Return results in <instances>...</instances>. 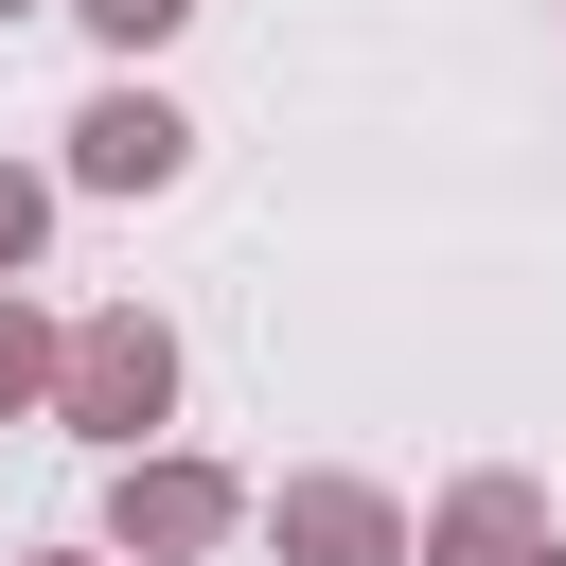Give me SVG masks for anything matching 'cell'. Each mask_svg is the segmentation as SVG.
<instances>
[{
    "label": "cell",
    "mask_w": 566,
    "mask_h": 566,
    "mask_svg": "<svg viewBox=\"0 0 566 566\" xmlns=\"http://www.w3.org/2000/svg\"><path fill=\"white\" fill-rule=\"evenodd\" d=\"M53 424L106 442V460H159V424H177V318L159 301H88L71 354H53Z\"/></svg>",
    "instance_id": "6da1fadb"
},
{
    "label": "cell",
    "mask_w": 566,
    "mask_h": 566,
    "mask_svg": "<svg viewBox=\"0 0 566 566\" xmlns=\"http://www.w3.org/2000/svg\"><path fill=\"white\" fill-rule=\"evenodd\" d=\"M248 531V478L230 460H195V442H159V460H106V566H212Z\"/></svg>",
    "instance_id": "7a4b0ae2"
},
{
    "label": "cell",
    "mask_w": 566,
    "mask_h": 566,
    "mask_svg": "<svg viewBox=\"0 0 566 566\" xmlns=\"http://www.w3.org/2000/svg\"><path fill=\"white\" fill-rule=\"evenodd\" d=\"M248 531H265L283 566H407V531H424V513H407L389 478H354V460H301V478H265V495H248Z\"/></svg>",
    "instance_id": "3957f363"
},
{
    "label": "cell",
    "mask_w": 566,
    "mask_h": 566,
    "mask_svg": "<svg viewBox=\"0 0 566 566\" xmlns=\"http://www.w3.org/2000/svg\"><path fill=\"white\" fill-rule=\"evenodd\" d=\"M177 177H195V106H177V88H142V71H106V88L71 106L53 195H177Z\"/></svg>",
    "instance_id": "277c9868"
},
{
    "label": "cell",
    "mask_w": 566,
    "mask_h": 566,
    "mask_svg": "<svg viewBox=\"0 0 566 566\" xmlns=\"http://www.w3.org/2000/svg\"><path fill=\"white\" fill-rule=\"evenodd\" d=\"M531 548H548V495H531L513 460L442 478V495H424V531H407V566H531Z\"/></svg>",
    "instance_id": "5b68a950"
},
{
    "label": "cell",
    "mask_w": 566,
    "mask_h": 566,
    "mask_svg": "<svg viewBox=\"0 0 566 566\" xmlns=\"http://www.w3.org/2000/svg\"><path fill=\"white\" fill-rule=\"evenodd\" d=\"M53 354H71V318L35 283H0V424H53Z\"/></svg>",
    "instance_id": "8992f818"
},
{
    "label": "cell",
    "mask_w": 566,
    "mask_h": 566,
    "mask_svg": "<svg viewBox=\"0 0 566 566\" xmlns=\"http://www.w3.org/2000/svg\"><path fill=\"white\" fill-rule=\"evenodd\" d=\"M53 248V159H0V283H35Z\"/></svg>",
    "instance_id": "52a82bcc"
},
{
    "label": "cell",
    "mask_w": 566,
    "mask_h": 566,
    "mask_svg": "<svg viewBox=\"0 0 566 566\" xmlns=\"http://www.w3.org/2000/svg\"><path fill=\"white\" fill-rule=\"evenodd\" d=\"M71 18H88V35H106V53H124V71H142V53H177V35H195V0H71Z\"/></svg>",
    "instance_id": "ba28073f"
},
{
    "label": "cell",
    "mask_w": 566,
    "mask_h": 566,
    "mask_svg": "<svg viewBox=\"0 0 566 566\" xmlns=\"http://www.w3.org/2000/svg\"><path fill=\"white\" fill-rule=\"evenodd\" d=\"M18 566H106V548H18Z\"/></svg>",
    "instance_id": "9c48e42d"
},
{
    "label": "cell",
    "mask_w": 566,
    "mask_h": 566,
    "mask_svg": "<svg viewBox=\"0 0 566 566\" xmlns=\"http://www.w3.org/2000/svg\"><path fill=\"white\" fill-rule=\"evenodd\" d=\"M531 566H566V531H548V548H531Z\"/></svg>",
    "instance_id": "30bf717a"
},
{
    "label": "cell",
    "mask_w": 566,
    "mask_h": 566,
    "mask_svg": "<svg viewBox=\"0 0 566 566\" xmlns=\"http://www.w3.org/2000/svg\"><path fill=\"white\" fill-rule=\"evenodd\" d=\"M0 18H53V0H0Z\"/></svg>",
    "instance_id": "8fae6325"
}]
</instances>
